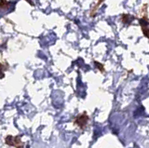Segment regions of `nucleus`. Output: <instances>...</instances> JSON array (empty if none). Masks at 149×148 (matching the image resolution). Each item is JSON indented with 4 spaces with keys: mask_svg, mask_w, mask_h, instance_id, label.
<instances>
[{
    "mask_svg": "<svg viewBox=\"0 0 149 148\" xmlns=\"http://www.w3.org/2000/svg\"><path fill=\"white\" fill-rule=\"evenodd\" d=\"M5 142L9 146L14 147H22L23 143L21 140L20 136H13V135H7L5 138Z\"/></svg>",
    "mask_w": 149,
    "mask_h": 148,
    "instance_id": "nucleus-1",
    "label": "nucleus"
},
{
    "mask_svg": "<svg viewBox=\"0 0 149 148\" xmlns=\"http://www.w3.org/2000/svg\"><path fill=\"white\" fill-rule=\"evenodd\" d=\"M88 120H90V118H88V115L86 114V112H84L82 115H79L74 118V124L78 126L80 129H85L88 122Z\"/></svg>",
    "mask_w": 149,
    "mask_h": 148,
    "instance_id": "nucleus-2",
    "label": "nucleus"
},
{
    "mask_svg": "<svg viewBox=\"0 0 149 148\" xmlns=\"http://www.w3.org/2000/svg\"><path fill=\"white\" fill-rule=\"evenodd\" d=\"M135 18L130 16V14H122L121 15V21L124 24H130V22H132V20H134Z\"/></svg>",
    "mask_w": 149,
    "mask_h": 148,
    "instance_id": "nucleus-3",
    "label": "nucleus"
},
{
    "mask_svg": "<svg viewBox=\"0 0 149 148\" xmlns=\"http://www.w3.org/2000/svg\"><path fill=\"white\" fill-rule=\"evenodd\" d=\"M102 1H104V0H98L97 4H95V6L91 8V13H90L91 17H94V16H95V14H96V11L98 10V8H99V7L101 6V4L102 3Z\"/></svg>",
    "mask_w": 149,
    "mask_h": 148,
    "instance_id": "nucleus-4",
    "label": "nucleus"
},
{
    "mask_svg": "<svg viewBox=\"0 0 149 148\" xmlns=\"http://www.w3.org/2000/svg\"><path fill=\"white\" fill-rule=\"evenodd\" d=\"M139 22H140V25L142 27H146L149 25V19L147 16H143L141 19L139 20Z\"/></svg>",
    "mask_w": 149,
    "mask_h": 148,
    "instance_id": "nucleus-5",
    "label": "nucleus"
},
{
    "mask_svg": "<svg viewBox=\"0 0 149 148\" xmlns=\"http://www.w3.org/2000/svg\"><path fill=\"white\" fill-rule=\"evenodd\" d=\"M94 64H95V66L96 68H98L99 70L102 72V73H104L105 70H104V64H102L101 63L99 62H97V61H94Z\"/></svg>",
    "mask_w": 149,
    "mask_h": 148,
    "instance_id": "nucleus-6",
    "label": "nucleus"
},
{
    "mask_svg": "<svg viewBox=\"0 0 149 148\" xmlns=\"http://www.w3.org/2000/svg\"><path fill=\"white\" fill-rule=\"evenodd\" d=\"M10 5V3L8 1H6V0H1V4H0V8L1 10H5V8H8V6Z\"/></svg>",
    "mask_w": 149,
    "mask_h": 148,
    "instance_id": "nucleus-7",
    "label": "nucleus"
},
{
    "mask_svg": "<svg viewBox=\"0 0 149 148\" xmlns=\"http://www.w3.org/2000/svg\"><path fill=\"white\" fill-rule=\"evenodd\" d=\"M142 30H143V34L144 36H146L147 38H149V26L146 27H142Z\"/></svg>",
    "mask_w": 149,
    "mask_h": 148,
    "instance_id": "nucleus-8",
    "label": "nucleus"
}]
</instances>
